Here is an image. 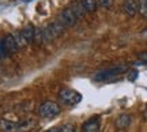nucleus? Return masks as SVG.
I'll return each instance as SVG.
<instances>
[{"label":"nucleus","instance_id":"2eb2a0df","mask_svg":"<svg viewBox=\"0 0 147 132\" xmlns=\"http://www.w3.org/2000/svg\"><path fill=\"white\" fill-rule=\"evenodd\" d=\"M59 132H76V128L74 124L67 123V124H63L61 127H59Z\"/></svg>","mask_w":147,"mask_h":132},{"label":"nucleus","instance_id":"f257e3e1","mask_svg":"<svg viewBox=\"0 0 147 132\" xmlns=\"http://www.w3.org/2000/svg\"><path fill=\"white\" fill-rule=\"evenodd\" d=\"M60 112H61L60 105L56 104V102H53V101H45V102H42L41 105L38 106V109H37L38 116L42 117V119H53V117H56L57 114H60Z\"/></svg>","mask_w":147,"mask_h":132},{"label":"nucleus","instance_id":"6ab92c4d","mask_svg":"<svg viewBox=\"0 0 147 132\" xmlns=\"http://www.w3.org/2000/svg\"><path fill=\"white\" fill-rule=\"evenodd\" d=\"M138 57H139V60H140V63L147 64V51H144V52H140L139 55H138Z\"/></svg>","mask_w":147,"mask_h":132},{"label":"nucleus","instance_id":"f03ea898","mask_svg":"<svg viewBox=\"0 0 147 132\" xmlns=\"http://www.w3.org/2000/svg\"><path fill=\"white\" fill-rule=\"evenodd\" d=\"M57 97L61 104L68 105V106L76 105V104H79L80 100H82V94L78 93L76 90H72V89H61L59 91Z\"/></svg>","mask_w":147,"mask_h":132},{"label":"nucleus","instance_id":"20e7f679","mask_svg":"<svg viewBox=\"0 0 147 132\" xmlns=\"http://www.w3.org/2000/svg\"><path fill=\"white\" fill-rule=\"evenodd\" d=\"M124 72H128V67H127V65H117V67H112V68L100 71V72L94 76V79L95 80H105V79H109V78H113V76H117V75L124 74Z\"/></svg>","mask_w":147,"mask_h":132},{"label":"nucleus","instance_id":"4468645a","mask_svg":"<svg viewBox=\"0 0 147 132\" xmlns=\"http://www.w3.org/2000/svg\"><path fill=\"white\" fill-rule=\"evenodd\" d=\"M14 37H15V41H16V44H18L19 49H21V48H25L27 44H29L26 40L23 38V36L21 34V32H19V33H15V34H14Z\"/></svg>","mask_w":147,"mask_h":132},{"label":"nucleus","instance_id":"4be33fe9","mask_svg":"<svg viewBox=\"0 0 147 132\" xmlns=\"http://www.w3.org/2000/svg\"><path fill=\"white\" fill-rule=\"evenodd\" d=\"M142 36H143L144 38H147V29H144V30L142 32Z\"/></svg>","mask_w":147,"mask_h":132},{"label":"nucleus","instance_id":"39448f33","mask_svg":"<svg viewBox=\"0 0 147 132\" xmlns=\"http://www.w3.org/2000/svg\"><path fill=\"white\" fill-rule=\"evenodd\" d=\"M18 49H19V46H18V44H16V41H15L14 34L5 36V37L1 40V59L5 57V52L15 53Z\"/></svg>","mask_w":147,"mask_h":132},{"label":"nucleus","instance_id":"7ed1b4c3","mask_svg":"<svg viewBox=\"0 0 147 132\" xmlns=\"http://www.w3.org/2000/svg\"><path fill=\"white\" fill-rule=\"evenodd\" d=\"M64 26L61 22H53L51 25H48L44 30V41H52L55 38H57L59 36H61V33L64 32Z\"/></svg>","mask_w":147,"mask_h":132},{"label":"nucleus","instance_id":"b1692460","mask_svg":"<svg viewBox=\"0 0 147 132\" xmlns=\"http://www.w3.org/2000/svg\"><path fill=\"white\" fill-rule=\"evenodd\" d=\"M144 117L147 119V109H146V112H144Z\"/></svg>","mask_w":147,"mask_h":132},{"label":"nucleus","instance_id":"f8f14e48","mask_svg":"<svg viewBox=\"0 0 147 132\" xmlns=\"http://www.w3.org/2000/svg\"><path fill=\"white\" fill-rule=\"evenodd\" d=\"M80 3L83 5V8L86 10V12H90V14L95 12L97 5H98V1H97V0H82Z\"/></svg>","mask_w":147,"mask_h":132},{"label":"nucleus","instance_id":"dca6fc26","mask_svg":"<svg viewBox=\"0 0 147 132\" xmlns=\"http://www.w3.org/2000/svg\"><path fill=\"white\" fill-rule=\"evenodd\" d=\"M71 8L74 10V12L76 14V16H78V18H80V16H83V14H84L83 11H86V10L83 8V5H82V3H79V4L72 5Z\"/></svg>","mask_w":147,"mask_h":132},{"label":"nucleus","instance_id":"412c9836","mask_svg":"<svg viewBox=\"0 0 147 132\" xmlns=\"http://www.w3.org/2000/svg\"><path fill=\"white\" fill-rule=\"evenodd\" d=\"M45 132H59V128L57 127H53V128H49V129H47Z\"/></svg>","mask_w":147,"mask_h":132},{"label":"nucleus","instance_id":"423d86ee","mask_svg":"<svg viewBox=\"0 0 147 132\" xmlns=\"http://www.w3.org/2000/svg\"><path fill=\"white\" fill-rule=\"evenodd\" d=\"M60 21L64 26H75L76 25V21H78V16L74 12V10L69 7V8H64L63 12L60 14Z\"/></svg>","mask_w":147,"mask_h":132},{"label":"nucleus","instance_id":"6e6552de","mask_svg":"<svg viewBox=\"0 0 147 132\" xmlns=\"http://www.w3.org/2000/svg\"><path fill=\"white\" fill-rule=\"evenodd\" d=\"M123 10L128 16H135L138 12V4L135 0H124L123 3Z\"/></svg>","mask_w":147,"mask_h":132},{"label":"nucleus","instance_id":"a211bd4d","mask_svg":"<svg viewBox=\"0 0 147 132\" xmlns=\"http://www.w3.org/2000/svg\"><path fill=\"white\" fill-rule=\"evenodd\" d=\"M97 1H98V5L102 8H110L115 0H97Z\"/></svg>","mask_w":147,"mask_h":132},{"label":"nucleus","instance_id":"9d476101","mask_svg":"<svg viewBox=\"0 0 147 132\" xmlns=\"http://www.w3.org/2000/svg\"><path fill=\"white\" fill-rule=\"evenodd\" d=\"M131 121H132V117L129 114H120V116L116 119V128L117 129H125L127 127L131 125Z\"/></svg>","mask_w":147,"mask_h":132},{"label":"nucleus","instance_id":"0eeeda50","mask_svg":"<svg viewBox=\"0 0 147 132\" xmlns=\"http://www.w3.org/2000/svg\"><path fill=\"white\" fill-rule=\"evenodd\" d=\"M82 131L83 132H98L100 131V117L95 116V117L89 119L82 125Z\"/></svg>","mask_w":147,"mask_h":132},{"label":"nucleus","instance_id":"9b49d317","mask_svg":"<svg viewBox=\"0 0 147 132\" xmlns=\"http://www.w3.org/2000/svg\"><path fill=\"white\" fill-rule=\"evenodd\" d=\"M21 34L23 36V38L26 40L27 42H33L34 41V36H36V29L33 25H26L21 30Z\"/></svg>","mask_w":147,"mask_h":132},{"label":"nucleus","instance_id":"aec40b11","mask_svg":"<svg viewBox=\"0 0 147 132\" xmlns=\"http://www.w3.org/2000/svg\"><path fill=\"white\" fill-rule=\"evenodd\" d=\"M138 71H135V69H132L131 72H128V79L129 80H135L138 78Z\"/></svg>","mask_w":147,"mask_h":132},{"label":"nucleus","instance_id":"5701e85b","mask_svg":"<svg viewBox=\"0 0 147 132\" xmlns=\"http://www.w3.org/2000/svg\"><path fill=\"white\" fill-rule=\"evenodd\" d=\"M18 1H21V3H30V1H34V0H18Z\"/></svg>","mask_w":147,"mask_h":132},{"label":"nucleus","instance_id":"ddd939ff","mask_svg":"<svg viewBox=\"0 0 147 132\" xmlns=\"http://www.w3.org/2000/svg\"><path fill=\"white\" fill-rule=\"evenodd\" d=\"M138 14L147 19V0H139L138 1Z\"/></svg>","mask_w":147,"mask_h":132},{"label":"nucleus","instance_id":"f3484780","mask_svg":"<svg viewBox=\"0 0 147 132\" xmlns=\"http://www.w3.org/2000/svg\"><path fill=\"white\" fill-rule=\"evenodd\" d=\"M44 41V30L42 29H36V36H34V41L33 42L40 44Z\"/></svg>","mask_w":147,"mask_h":132},{"label":"nucleus","instance_id":"1a4fd4ad","mask_svg":"<svg viewBox=\"0 0 147 132\" xmlns=\"http://www.w3.org/2000/svg\"><path fill=\"white\" fill-rule=\"evenodd\" d=\"M0 128H1V132H19L18 121H10L5 119H1Z\"/></svg>","mask_w":147,"mask_h":132}]
</instances>
